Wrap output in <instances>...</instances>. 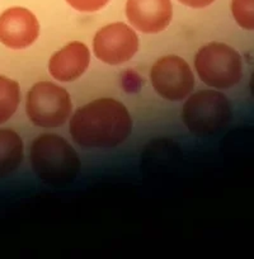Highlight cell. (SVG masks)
<instances>
[{"mask_svg":"<svg viewBox=\"0 0 254 259\" xmlns=\"http://www.w3.org/2000/svg\"><path fill=\"white\" fill-rule=\"evenodd\" d=\"M69 130L73 140L83 148L112 149L131 135L133 119L123 103L113 98H99L73 114Z\"/></svg>","mask_w":254,"mask_h":259,"instance_id":"obj_1","label":"cell"},{"mask_svg":"<svg viewBox=\"0 0 254 259\" xmlns=\"http://www.w3.org/2000/svg\"><path fill=\"white\" fill-rule=\"evenodd\" d=\"M29 156L36 176L52 186L71 183L80 171L78 153L65 139L55 134L34 139Z\"/></svg>","mask_w":254,"mask_h":259,"instance_id":"obj_2","label":"cell"},{"mask_svg":"<svg viewBox=\"0 0 254 259\" xmlns=\"http://www.w3.org/2000/svg\"><path fill=\"white\" fill-rule=\"evenodd\" d=\"M233 112L225 94L216 91H200L186 101L182 119L187 128L197 136L218 134L230 122Z\"/></svg>","mask_w":254,"mask_h":259,"instance_id":"obj_3","label":"cell"},{"mask_svg":"<svg viewBox=\"0 0 254 259\" xmlns=\"http://www.w3.org/2000/svg\"><path fill=\"white\" fill-rule=\"evenodd\" d=\"M195 68L201 80L216 89L236 85L243 75L240 55L233 47L220 42H211L198 50Z\"/></svg>","mask_w":254,"mask_h":259,"instance_id":"obj_4","label":"cell"},{"mask_svg":"<svg viewBox=\"0 0 254 259\" xmlns=\"http://www.w3.org/2000/svg\"><path fill=\"white\" fill-rule=\"evenodd\" d=\"M71 108L68 91L51 81L36 83L27 94V116L32 123L42 128L62 126L70 117Z\"/></svg>","mask_w":254,"mask_h":259,"instance_id":"obj_5","label":"cell"},{"mask_svg":"<svg viewBox=\"0 0 254 259\" xmlns=\"http://www.w3.org/2000/svg\"><path fill=\"white\" fill-rule=\"evenodd\" d=\"M153 88L168 101H182L192 93L195 76L187 61L176 55L159 59L150 71Z\"/></svg>","mask_w":254,"mask_h":259,"instance_id":"obj_6","label":"cell"},{"mask_svg":"<svg viewBox=\"0 0 254 259\" xmlns=\"http://www.w3.org/2000/svg\"><path fill=\"white\" fill-rule=\"evenodd\" d=\"M140 41L136 32L122 22L107 24L96 33L93 50L102 62L119 65L130 61L139 51Z\"/></svg>","mask_w":254,"mask_h":259,"instance_id":"obj_7","label":"cell"},{"mask_svg":"<svg viewBox=\"0 0 254 259\" xmlns=\"http://www.w3.org/2000/svg\"><path fill=\"white\" fill-rule=\"evenodd\" d=\"M38 34V21L27 8L13 7L0 16V42L8 49H27L36 42Z\"/></svg>","mask_w":254,"mask_h":259,"instance_id":"obj_8","label":"cell"},{"mask_svg":"<svg viewBox=\"0 0 254 259\" xmlns=\"http://www.w3.org/2000/svg\"><path fill=\"white\" fill-rule=\"evenodd\" d=\"M126 17L138 31L155 34L169 27L173 6L171 0H127Z\"/></svg>","mask_w":254,"mask_h":259,"instance_id":"obj_9","label":"cell"},{"mask_svg":"<svg viewBox=\"0 0 254 259\" xmlns=\"http://www.w3.org/2000/svg\"><path fill=\"white\" fill-rule=\"evenodd\" d=\"M91 62L88 46L80 41H73L55 52L49 61L51 76L62 83H69L80 78Z\"/></svg>","mask_w":254,"mask_h":259,"instance_id":"obj_10","label":"cell"},{"mask_svg":"<svg viewBox=\"0 0 254 259\" xmlns=\"http://www.w3.org/2000/svg\"><path fill=\"white\" fill-rule=\"evenodd\" d=\"M23 155L21 136L13 130H0V179L18 169Z\"/></svg>","mask_w":254,"mask_h":259,"instance_id":"obj_11","label":"cell"},{"mask_svg":"<svg viewBox=\"0 0 254 259\" xmlns=\"http://www.w3.org/2000/svg\"><path fill=\"white\" fill-rule=\"evenodd\" d=\"M21 102V88L16 80L0 75V124L13 117Z\"/></svg>","mask_w":254,"mask_h":259,"instance_id":"obj_12","label":"cell"},{"mask_svg":"<svg viewBox=\"0 0 254 259\" xmlns=\"http://www.w3.org/2000/svg\"><path fill=\"white\" fill-rule=\"evenodd\" d=\"M231 13L241 28L254 31V0H233Z\"/></svg>","mask_w":254,"mask_h":259,"instance_id":"obj_13","label":"cell"},{"mask_svg":"<svg viewBox=\"0 0 254 259\" xmlns=\"http://www.w3.org/2000/svg\"><path fill=\"white\" fill-rule=\"evenodd\" d=\"M65 2L75 11L92 13L104 8L109 0H65Z\"/></svg>","mask_w":254,"mask_h":259,"instance_id":"obj_14","label":"cell"},{"mask_svg":"<svg viewBox=\"0 0 254 259\" xmlns=\"http://www.w3.org/2000/svg\"><path fill=\"white\" fill-rule=\"evenodd\" d=\"M178 2L183 4V6L189 7V8L201 9L211 6L215 0H178Z\"/></svg>","mask_w":254,"mask_h":259,"instance_id":"obj_15","label":"cell"},{"mask_svg":"<svg viewBox=\"0 0 254 259\" xmlns=\"http://www.w3.org/2000/svg\"><path fill=\"white\" fill-rule=\"evenodd\" d=\"M249 87H250V93H251V96H253V98H254V73L251 74L250 81H249Z\"/></svg>","mask_w":254,"mask_h":259,"instance_id":"obj_16","label":"cell"}]
</instances>
